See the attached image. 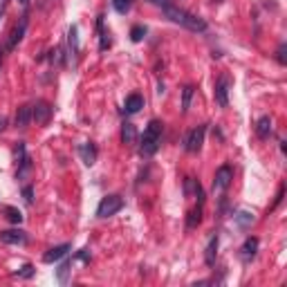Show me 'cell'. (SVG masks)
Returning a JSON list of instances; mask_svg holds the SVG:
<instances>
[{
  "instance_id": "1",
  "label": "cell",
  "mask_w": 287,
  "mask_h": 287,
  "mask_svg": "<svg viewBox=\"0 0 287 287\" xmlns=\"http://www.w3.org/2000/svg\"><path fill=\"white\" fill-rule=\"evenodd\" d=\"M162 9H164L166 18H170L173 23L182 25V27H186V30H191V32H206V23L200 18V16L189 14V11L180 9V7H173V5H166V7H162Z\"/></svg>"
},
{
  "instance_id": "2",
  "label": "cell",
  "mask_w": 287,
  "mask_h": 287,
  "mask_svg": "<svg viewBox=\"0 0 287 287\" xmlns=\"http://www.w3.org/2000/svg\"><path fill=\"white\" fill-rule=\"evenodd\" d=\"M162 132H164V123H162L160 119L148 122L146 130H144V135H141V144H139L141 155L144 157L155 155L157 148H160V144H162Z\"/></svg>"
},
{
  "instance_id": "3",
  "label": "cell",
  "mask_w": 287,
  "mask_h": 287,
  "mask_svg": "<svg viewBox=\"0 0 287 287\" xmlns=\"http://www.w3.org/2000/svg\"><path fill=\"white\" fill-rule=\"evenodd\" d=\"M122 209H123V198H119V195H106L97 206V215L99 218H110V215H115Z\"/></svg>"
},
{
  "instance_id": "4",
  "label": "cell",
  "mask_w": 287,
  "mask_h": 287,
  "mask_svg": "<svg viewBox=\"0 0 287 287\" xmlns=\"http://www.w3.org/2000/svg\"><path fill=\"white\" fill-rule=\"evenodd\" d=\"M205 135H206V126H198L184 137V148L189 153H198L205 144Z\"/></svg>"
},
{
  "instance_id": "5",
  "label": "cell",
  "mask_w": 287,
  "mask_h": 287,
  "mask_svg": "<svg viewBox=\"0 0 287 287\" xmlns=\"http://www.w3.org/2000/svg\"><path fill=\"white\" fill-rule=\"evenodd\" d=\"M231 180H234V168H231L229 164L220 166V168L215 170V177H213V191H224V189H229Z\"/></svg>"
},
{
  "instance_id": "6",
  "label": "cell",
  "mask_w": 287,
  "mask_h": 287,
  "mask_svg": "<svg viewBox=\"0 0 287 287\" xmlns=\"http://www.w3.org/2000/svg\"><path fill=\"white\" fill-rule=\"evenodd\" d=\"M49 119H52V106L47 101H36L32 106V122L45 126V123H49Z\"/></svg>"
},
{
  "instance_id": "7",
  "label": "cell",
  "mask_w": 287,
  "mask_h": 287,
  "mask_svg": "<svg viewBox=\"0 0 287 287\" xmlns=\"http://www.w3.org/2000/svg\"><path fill=\"white\" fill-rule=\"evenodd\" d=\"M0 243H5V245H25V243H27V234L20 231V229H7V231H0Z\"/></svg>"
},
{
  "instance_id": "8",
  "label": "cell",
  "mask_w": 287,
  "mask_h": 287,
  "mask_svg": "<svg viewBox=\"0 0 287 287\" xmlns=\"http://www.w3.org/2000/svg\"><path fill=\"white\" fill-rule=\"evenodd\" d=\"M215 101H218L220 108L229 106V79L227 77H222L215 83Z\"/></svg>"
},
{
  "instance_id": "9",
  "label": "cell",
  "mask_w": 287,
  "mask_h": 287,
  "mask_svg": "<svg viewBox=\"0 0 287 287\" xmlns=\"http://www.w3.org/2000/svg\"><path fill=\"white\" fill-rule=\"evenodd\" d=\"M25 30H27V16H23V18H20V23L14 27V32H11V36H9V43H7V49H14L16 45L23 41Z\"/></svg>"
},
{
  "instance_id": "10",
  "label": "cell",
  "mask_w": 287,
  "mask_h": 287,
  "mask_svg": "<svg viewBox=\"0 0 287 287\" xmlns=\"http://www.w3.org/2000/svg\"><path fill=\"white\" fill-rule=\"evenodd\" d=\"M70 245L65 243V245H56V247H52L47 253L43 256V263H56V260H61L63 256H68V251H70Z\"/></svg>"
},
{
  "instance_id": "11",
  "label": "cell",
  "mask_w": 287,
  "mask_h": 287,
  "mask_svg": "<svg viewBox=\"0 0 287 287\" xmlns=\"http://www.w3.org/2000/svg\"><path fill=\"white\" fill-rule=\"evenodd\" d=\"M79 155H81V160L85 166H92L94 162H97V146H94V144H81V146H79Z\"/></svg>"
},
{
  "instance_id": "12",
  "label": "cell",
  "mask_w": 287,
  "mask_h": 287,
  "mask_svg": "<svg viewBox=\"0 0 287 287\" xmlns=\"http://www.w3.org/2000/svg\"><path fill=\"white\" fill-rule=\"evenodd\" d=\"M240 251H243V253H240V256H243V260H245V263H249V260L256 256V251H258V238H253V236H251V238H247Z\"/></svg>"
},
{
  "instance_id": "13",
  "label": "cell",
  "mask_w": 287,
  "mask_h": 287,
  "mask_svg": "<svg viewBox=\"0 0 287 287\" xmlns=\"http://www.w3.org/2000/svg\"><path fill=\"white\" fill-rule=\"evenodd\" d=\"M32 122V106H20L16 110V126L18 128H27Z\"/></svg>"
},
{
  "instance_id": "14",
  "label": "cell",
  "mask_w": 287,
  "mask_h": 287,
  "mask_svg": "<svg viewBox=\"0 0 287 287\" xmlns=\"http://www.w3.org/2000/svg\"><path fill=\"white\" fill-rule=\"evenodd\" d=\"M202 206H205V202L198 200V206H195V209L189 213V218H186V229H195L200 222H202Z\"/></svg>"
},
{
  "instance_id": "15",
  "label": "cell",
  "mask_w": 287,
  "mask_h": 287,
  "mask_svg": "<svg viewBox=\"0 0 287 287\" xmlns=\"http://www.w3.org/2000/svg\"><path fill=\"white\" fill-rule=\"evenodd\" d=\"M215 253H218V234L209 238V245H206V251H205V260L209 267L215 265Z\"/></svg>"
},
{
  "instance_id": "16",
  "label": "cell",
  "mask_w": 287,
  "mask_h": 287,
  "mask_svg": "<svg viewBox=\"0 0 287 287\" xmlns=\"http://www.w3.org/2000/svg\"><path fill=\"white\" fill-rule=\"evenodd\" d=\"M256 135L260 137V139H267V137L272 135V119H269V117H260V119H258Z\"/></svg>"
},
{
  "instance_id": "17",
  "label": "cell",
  "mask_w": 287,
  "mask_h": 287,
  "mask_svg": "<svg viewBox=\"0 0 287 287\" xmlns=\"http://www.w3.org/2000/svg\"><path fill=\"white\" fill-rule=\"evenodd\" d=\"M141 108H144V97H141V94H130V97L126 99V112L128 115H135V112H139Z\"/></svg>"
},
{
  "instance_id": "18",
  "label": "cell",
  "mask_w": 287,
  "mask_h": 287,
  "mask_svg": "<svg viewBox=\"0 0 287 287\" xmlns=\"http://www.w3.org/2000/svg\"><path fill=\"white\" fill-rule=\"evenodd\" d=\"M122 141L126 144V146H130V144H135L137 141V130H135V126L132 123H123L122 126Z\"/></svg>"
},
{
  "instance_id": "19",
  "label": "cell",
  "mask_w": 287,
  "mask_h": 287,
  "mask_svg": "<svg viewBox=\"0 0 287 287\" xmlns=\"http://www.w3.org/2000/svg\"><path fill=\"white\" fill-rule=\"evenodd\" d=\"M5 218L9 220V222H14V224H20L23 222V213H20L18 209H16V206H5Z\"/></svg>"
},
{
  "instance_id": "20",
  "label": "cell",
  "mask_w": 287,
  "mask_h": 287,
  "mask_svg": "<svg viewBox=\"0 0 287 287\" xmlns=\"http://www.w3.org/2000/svg\"><path fill=\"white\" fill-rule=\"evenodd\" d=\"M97 25H99V34H101V43H99V49L103 52V49L110 47V34H108V32L103 30V20H101V18H99Z\"/></svg>"
},
{
  "instance_id": "21",
  "label": "cell",
  "mask_w": 287,
  "mask_h": 287,
  "mask_svg": "<svg viewBox=\"0 0 287 287\" xmlns=\"http://www.w3.org/2000/svg\"><path fill=\"white\" fill-rule=\"evenodd\" d=\"M200 191H202L200 182H198V180H193V177H186V182H184V193H186V195H191V193L198 195Z\"/></svg>"
},
{
  "instance_id": "22",
  "label": "cell",
  "mask_w": 287,
  "mask_h": 287,
  "mask_svg": "<svg viewBox=\"0 0 287 287\" xmlns=\"http://www.w3.org/2000/svg\"><path fill=\"white\" fill-rule=\"evenodd\" d=\"M144 36H146V27H141V25H135V27L130 30V41H132V43H141Z\"/></svg>"
},
{
  "instance_id": "23",
  "label": "cell",
  "mask_w": 287,
  "mask_h": 287,
  "mask_svg": "<svg viewBox=\"0 0 287 287\" xmlns=\"http://www.w3.org/2000/svg\"><path fill=\"white\" fill-rule=\"evenodd\" d=\"M191 97H193V85H186V88H184V97H182V112H189Z\"/></svg>"
},
{
  "instance_id": "24",
  "label": "cell",
  "mask_w": 287,
  "mask_h": 287,
  "mask_svg": "<svg viewBox=\"0 0 287 287\" xmlns=\"http://www.w3.org/2000/svg\"><path fill=\"white\" fill-rule=\"evenodd\" d=\"M112 7H115L119 14H126V11H130L132 0H112Z\"/></svg>"
},
{
  "instance_id": "25",
  "label": "cell",
  "mask_w": 287,
  "mask_h": 287,
  "mask_svg": "<svg viewBox=\"0 0 287 287\" xmlns=\"http://www.w3.org/2000/svg\"><path fill=\"white\" fill-rule=\"evenodd\" d=\"M34 272H36V269L32 267V265H23V267H20L14 276L16 278H32V276H34Z\"/></svg>"
},
{
  "instance_id": "26",
  "label": "cell",
  "mask_w": 287,
  "mask_h": 287,
  "mask_svg": "<svg viewBox=\"0 0 287 287\" xmlns=\"http://www.w3.org/2000/svg\"><path fill=\"white\" fill-rule=\"evenodd\" d=\"M236 220H238L240 227H249V224L253 222V215H251V213H247V211H240V213L236 215Z\"/></svg>"
},
{
  "instance_id": "27",
  "label": "cell",
  "mask_w": 287,
  "mask_h": 287,
  "mask_svg": "<svg viewBox=\"0 0 287 287\" xmlns=\"http://www.w3.org/2000/svg\"><path fill=\"white\" fill-rule=\"evenodd\" d=\"M70 47H72V54L79 52V39H77V27L70 30Z\"/></svg>"
},
{
  "instance_id": "28",
  "label": "cell",
  "mask_w": 287,
  "mask_h": 287,
  "mask_svg": "<svg viewBox=\"0 0 287 287\" xmlns=\"http://www.w3.org/2000/svg\"><path fill=\"white\" fill-rule=\"evenodd\" d=\"M23 195H25V200H27V205H32V202H34V191H32V186H25Z\"/></svg>"
},
{
  "instance_id": "29",
  "label": "cell",
  "mask_w": 287,
  "mask_h": 287,
  "mask_svg": "<svg viewBox=\"0 0 287 287\" xmlns=\"http://www.w3.org/2000/svg\"><path fill=\"white\" fill-rule=\"evenodd\" d=\"M68 269H70L68 263L61 265V269H59V281H61V283H65V274H68Z\"/></svg>"
},
{
  "instance_id": "30",
  "label": "cell",
  "mask_w": 287,
  "mask_h": 287,
  "mask_svg": "<svg viewBox=\"0 0 287 287\" xmlns=\"http://www.w3.org/2000/svg\"><path fill=\"white\" fill-rule=\"evenodd\" d=\"M276 54H278V61H281V63L285 65V45H281V47H278V52H276Z\"/></svg>"
},
{
  "instance_id": "31",
  "label": "cell",
  "mask_w": 287,
  "mask_h": 287,
  "mask_svg": "<svg viewBox=\"0 0 287 287\" xmlns=\"http://www.w3.org/2000/svg\"><path fill=\"white\" fill-rule=\"evenodd\" d=\"M148 2H153V5H157V7H166V5H170V0H148Z\"/></svg>"
},
{
  "instance_id": "32",
  "label": "cell",
  "mask_w": 287,
  "mask_h": 287,
  "mask_svg": "<svg viewBox=\"0 0 287 287\" xmlns=\"http://www.w3.org/2000/svg\"><path fill=\"white\" fill-rule=\"evenodd\" d=\"M5 123H7V119L0 117V130H5Z\"/></svg>"
},
{
  "instance_id": "33",
  "label": "cell",
  "mask_w": 287,
  "mask_h": 287,
  "mask_svg": "<svg viewBox=\"0 0 287 287\" xmlns=\"http://www.w3.org/2000/svg\"><path fill=\"white\" fill-rule=\"evenodd\" d=\"M18 2H20V5H27V0H18Z\"/></svg>"
},
{
  "instance_id": "34",
  "label": "cell",
  "mask_w": 287,
  "mask_h": 287,
  "mask_svg": "<svg viewBox=\"0 0 287 287\" xmlns=\"http://www.w3.org/2000/svg\"><path fill=\"white\" fill-rule=\"evenodd\" d=\"M0 63H2V49H0Z\"/></svg>"
},
{
  "instance_id": "35",
  "label": "cell",
  "mask_w": 287,
  "mask_h": 287,
  "mask_svg": "<svg viewBox=\"0 0 287 287\" xmlns=\"http://www.w3.org/2000/svg\"><path fill=\"white\" fill-rule=\"evenodd\" d=\"M0 2H5V0H0Z\"/></svg>"
}]
</instances>
